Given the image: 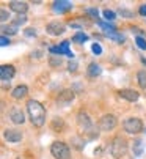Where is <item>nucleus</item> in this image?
I'll return each instance as SVG.
<instances>
[{"mask_svg": "<svg viewBox=\"0 0 146 159\" xmlns=\"http://www.w3.org/2000/svg\"><path fill=\"white\" fill-rule=\"evenodd\" d=\"M27 113H29V118L32 121L33 126L41 128L46 123V107L36 101V99H29L27 101Z\"/></svg>", "mask_w": 146, "mask_h": 159, "instance_id": "obj_1", "label": "nucleus"}, {"mask_svg": "<svg viewBox=\"0 0 146 159\" xmlns=\"http://www.w3.org/2000/svg\"><path fill=\"white\" fill-rule=\"evenodd\" d=\"M129 150V143L124 137H121V135H116V137H113L112 143H110V154L115 157V159H121L124 157L126 153Z\"/></svg>", "mask_w": 146, "mask_h": 159, "instance_id": "obj_2", "label": "nucleus"}, {"mask_svg": "<svg viewBox=\"0 0 146 159\" xmlns=\"http://www.w3.org/2000/svg\"><path fill=\"white\" fill-rule=\"evenodd\" d=\"M51 153L55 159H71V148L64 142H54L51 145Z\"/></svg>", "mask_w": 146, "mask_h": 159, "instance_id": "obj_3", "label": "nucleus"}, {"mask_svg": "<svg viewBox=\"0 0 146 159\" xmlns=\"http://www.w3.org/2000/svg\"><path fill=\"white\" fill-rule=\"evenodd\" d=\"M123 129L127 132V134H140L143 132V121L137 117H131V118H126L123 121Z\"/></svg>", "mask_w": 146, "mask_h": 159, "instance_id": "obj_4", "label": "nucleus"}, {"mask_svg": "<svg viewBox=\"0 0 146 159\" xmlns=\"http://www.w3.org/2000/svg\"><path fill=\"white\" fill-rule=\"evenodd\" d=\"M116 125H118V120H116L115 115H112V113H105V115L101 117V120H99V129L105 131V132L113 131L116 128Z\"/></svg>", "mask_w": 146, "mask_h": 159, "instance_id": "obj_5", "label": "nucleus"}, {"mask_svg": "<svg viewBox=\"0 0 146 159\" xmlns=\"http://www.w3.org/2000/svg\"><path fill=\"white\" fill-rule=\"evenodd\" d=\"M77 126H79V129L83 131V132H91V129H93V121H91V118L88 117L86 112L80 110V112L77 113Z\"/></svg>", "mask_w": 146, "mask_h": 159, "instance_id": "obj_6", "label": "nucleus"}, {"mask_svg": "<svg viewBox=\"0 0 146 159\" xmlns=\"http://www.w3.org/2000/svg\"><path fill=\"white\" fill-rule=\"evenodd\" d=\"M64 30H66V25L63 24V22H58V20H52V22H49V24L46 25V32L51 35V36L63 35Z\"/></svg>", "mask_w": 146, "mask_h": 159, "instance_id": "obj_7", "label": "nucleus"}, {"mask_svg": "<svg viewBox=\"0 0 146 159\" xmlns=\"http://www.w3.org/2000/svg\"><path fill=\"white\" fill-rule=\"evenodd\" d=\"M51 54H57V55H61V54H64V55H68L71 60L74 58V54L71 52V49H69V41H63V43H60L58 46H52L51 49Z\"/></svg>", "mask_w": 146, "mask_h": 159, "instance_id": "obj_8", "label": "nucleus"}, {"mask_svg": "<svg viewBox=\"0 0 146 159\" xmlns=\"http://www.w3.org/2000/svg\"><path fill=\"white\" fill-rule=\"evenodd\" d=\"M8 117H10V120H11L14 125H22L24 121H25V115H24L22 109L17 107V106H13V107L10 109Z\"/></svg>", "mask_w": 146, "mask_h": 159, "instance_id": "obj_9", "label": "nucleus"}, {"mask_svg": "<svg viewBox=\"0 0 146 159\" xmlns=\"http://www.w3.org/2000/svg\"><path fill=\"white\" fill-rule=\"evenodd\" d=\"M74 98H76V95H74L72 90H63V92L58 95V98H57V104L60 107H66V106H69L72 101H74Z\"/></svg>", "mask_w": 146, "mask_h": 159, "instance_id": "obj_10", "label": "nucleus"}, {"mask_svg": "<svg viewBox=\"0 0 146 159\" xmlns=\"http://www.w3.org/2000/svg\"><path fill=\"white\" fill-rule=\"evenodd\" d=\"M3 137L7 142H11V143H16V142H20L22 137H24V134L17 129H5L3 132Z\"/></svg>", "mask_w": 146, "mask_h": 159, "instance_id": "obj_11", "label": "nucleus"}, {"mask_svg": "<svg viewBox=\"0 0 146 159\" xmlns=\"http://www.w3.org/2000/svg\"><path fill=\"white\" fill-rule=\"evenodd\" d=\"M118 95L123 98V99L129 101V102H135V101L140 98V93L137 92V90H131V88H123V90H119Z\"/></svg>", "mask_w": 146, "mask_h": 159, "instance_id": "obj_12", "label": "nucleus"}, {"mask_svg": "<svg viewBox=\"0 0 146 159\" xmlns=\"http://www.w3.org/2000/svg\"><path fill=\"white\" fill-rule=\"evenodd\" d=\"M14 74H16V70H14L13 65H2V68H0V77H2V82H8L10 79L14 77Z\"/></svg>", "mask_w": 146, "mask_h": 159, "instance_id": "obj_13", "label": "nucleus"}, {"mask_svg": "<svg viewBox=\"0 0 146 159\" xmlns=\"http://www.w3.org/2000/svg\"><path fill=\"white\" fill-rule=\"evenodd\" d=\"M69 10H72V3L71 2H66V0H57V2L52 3V11L54 13L61 14V13H66Z\"/></svg>", "mask_w": 146, "mask_h": 159, "instance_id": "obj_14", "label": "nucleus"}, {"mask_svg": "<svg viewBox=\"0 0 146 159\" xmlns=\"http://www.w3.org/2000/svg\"><path fill=\"white\" fill-rule=\"evenodd\" d=\"M8 7H10L11 11L17 13V16L19 14H25L27 10H29V5L25 2H17V0H11V2L8 3Z\"/></svg>", "mask_w": 146, "mask_h": 159, "instance_id": "obj_15", "label": "nucleus"}, {"mask_svg": "<svg viewBox=\"0 0 146 159\" xmlns=\"http://www.w3.org/2000/svg\"><path fill=\"white\" fill-rule=\"evenodd\" d=\"M27 93H29L27 85H19V87H16V88L13 90L11 96H13L14 99H22V98H25V96H27Z\"/></svg>", "mask_w": 146, "mask_h": 159, "instance_id": "obj_16", "label": "nucleus"}, {"mask_svg": "<svg viewBox=\"0 0 146 159\" xmlns=\"http://www.w3.org/2000/svg\"><path fill=\"white\" fill-rule=\"evenodd\" d=\"M2 32H3V35L7 36V35H16L17 32H19V25L17 24H14V22H11V24H8V27H2Z\"/></svg>", "mask_w": 146, "mask_h": 159, "instance_id": "obj_17", "label": "nucleus"}, {"mask_svg": "<svg viewBox=\"0 0 146 159\" xmlns=\"http://www.w3.org/2000/svg\"><path fill=\"white\" fill-rule=\"evenodd\" d=\"M102 73V70H101V66L97 65V63H90V66H88V76L90 77H96V76H99Z\"/></svg>", "mask_w": 146, "mask_h": 159, "instance_id": "obj_18", "label": "nucleus"}, {"mask_svg": "<svg viewBox=\"0 0 146 159\" xmlns=\"http://www.w3.org/2000/svg\"><path fill=\"white\" fill-rule=\"evenodd\" d=\"M132 151H134L135 156H141V154H143V142H141L140 139H137V140L134 142V145H132Z\"/></svg>", "mask_w": 146, "mask_h": 159, "instance_id": "obj_19", "label": "nucleus"}, {"mask_svg": "<svg viewBox=\"0 0 146 159\" xmlns=\"http://www.w3.org/2000/svg\"><path fill=\"white\" fill-rule=\"evenodd\" d=\"M97 25H99L105 33H107V32H115V30H116L113 24H108V22H102V20H97Z\"/></svg>", "mask_w": 146, "mask_h": 159, "instance_id": "obj_20", "label": "nucleus"}, {"mask_svg": "<svg viewBox=\"0 0 146 159\" xmlns=\"http://www.w3.org/2000/svg\"><path fill=\"white\" fill-rule=\"evenodd\" d=\"M137 80H138V85H140L141 88H146V71H144V70L138 71V74H137Z\"/></svg>", "mask_w": 146, "mask_h": 159, "instance_id": "obj_21", "label": "nucleus"}, {"mask_svg": "<svg viewBox=\"0 0 146 159\" xmlns=\"http://www.w3.org/2000/svg\"><path fill=\"white\" fill-rule=\"evenodd\" d=\"M72 41H74V43H80V44H83L85 41H88V35H85L83 32H79V33H76L74 36H72Z\"/></svg>", "mask_w": 146, "mask_h": 159, "instance_id": "obj_22", "label": "nucleus"}, {"mask_svg": "<svg viewBox=\"0 0 146 159\" xmlns=\"http://www.w3.org/2000/svg\"><path fill=\"white\" fill-rule=\"evenodd\" d=\"M105 36L110 38V39H115V41H118V43H123V41H124V36L121 35V33H116V32H107Z\"/></svg>", "mask_w": 146, "mask_h": 159, "instance_id": "obj_23", "label": "nucleus"}, {"mask_svg": "<svg viewBox=\"0 0 146 159\" xmlns=\"http://www.w3.org/2000/svg\"><path fill=\"white\" fill-rule=\"evenodd\" d=\"M71 143H76V148H77V150H83V147H85V140H82L79 135L72 137V139H71Z\"/></svg>", "mask_w": 146, "mask_h": 159, "instance_id": "obj_24", "label": "nucleus"}, {"mask_svg": "<svg viewBox=\"0 0 146 159\" xmlns=\"http://www.w3.org/2000/svg\"><path fill=\"white\" fill-rule=\"evenodd\" d=\"M135 43H137V46H138L140 49L146 51V39H144L143 36H137V38H135Z\"/></svg>", "mask_w": 146, "mask_h": 159, "instance_id": "obj_25", "label": "nucleus"}, {"mask_svg": "<svg viewBox=\"0 0 146 159\" xmlns=\"http://www.w3.org/2000/svg\"><path fill=\"white\" fill-rule=\"evenodd\" d=\"M102 14H104V17L110 22V20H113L115 17H116V14H115V11H112V10H104L102 11Z\"/></svg>", "mask_w": 146, "mask_h": 159, "instance_id": "obj_26", "label": "nucleus"}, {"mask_svg": "<svg viewBox=\"0 0 146 159\" xmlns=\"http://www.w3.org/2000/svg\"><path fill=\"white\" fill-rule=\"evenodd\" d=\"M14 24H17V25H24L27 22V16L25 14H19L17 17H16V20H13Z\"/></svg>", "mask_w": 146, "mask_h": 159, "instance_id": "obj_27", "label": "nucleus"}, {"mask_svg": "<svg viewBox=\"0 0 146 159\" xmlns=\"http://www.w3.org/2000/svg\"><path fill=\"white\" fill-rule=\"evenodd\" d=\"M49 61H51V65H52V66H60L63 60H61V57H55V55H54V57L49 58Z\"/></svg>", "mask_w": 146, "mask_h": 159, "instance_id": "obj_28", "label": "nucleus"}, {"mask_svg": "<svg viewBox=\"0 0 146 159\" xmlns=\"http://www.w3.org/2000/svg\"><path fill=\"white\" fill-rule=\"evenodd\" d=\"M91 51L96 54V55H101L102 54V48H101V44H97V43H94L93 46H91Z\"/></svg>", "mask_w": 146, "mask_h": 159, "instance_id": "obj_29", "label": "nucleus"}, {"mask_svg": "<svg viewBox=\"0 0 146 159\" xmlns=\"http://www.w3.org/2000/svg\"><path fill=\"white\" fill-rule=\"evenodd\" d=\"M10 19V13L7 11V10H2V11H0V20H2V22H7Z\"/></svg>", "mask_w": 146, "mask_h": 159, "instance_id": "obj_30", "label": "nucleus"}, {"mask_svg": "<svg viewBox=\"0 0 146 159\" xmlns=\"http://www.w3.org/2000/svg\"><path fill=\"white\" fill-rule=\"evenodd\" d=\"M68 70H69V73H74V71H77V61H69V65H68Z\"/></svg>", "mask_w": 146, "mask_h": 159, "instance_id": "obj_31", "label": "nucleus"}, {"mask_svg": "<svg viewBox=\"0 0 146 159\" xmlns=\"http://www.w3.org/2000/svg\"><path fill=\"white\" fill-rule=\"evenodd\" d=\"M119 14L124 16V17H134V13L132 11H127V10H119Z\"/></svg>", "mask_w": 146, "mask_h": 159, "instance_id": "obj_32", "label": "nucleus"}, {"mask_svg": "<svg viewBox=\"0 0 146 159\" xmlns=\"http://www.w3.org/2000/svg\"><path fill=\"white\" fill-rule=\"evenodd\" d=\"M0 44H2V46H8V44H10V38L2 35V38H0Z\"/></svg>", "mask_w": 146, "mask_h": 159, "instance_id": "obj_33", "label": "nucleus"}, {"mask_svg": "<svg viewBox=\"0 0 146 159\" xmlns=\"http://www.w3.org/2000/svg\"><path fill=\"white\" fill-rule=\"evenodd\" d=\"M86 13H88V14H91L94 19H97V14H99V11L94 10V8H88V10H86Z\"/></svg>", "mask_w": 146, "mask_h": 159, "instance_id": "obj_34", "label": "nucleus"}, {"mask_svg": "<svg viewBox=\"0 0 146 159\" xmlns=\"http://www.w3.org/2000/svg\"><path fill=\"white\" fill-rule=\"evenodd\" d=\"M25 35L27 36H36V30L35 29H27L25 30Z\"/></svg>", "mask_w": 146, "mask_h": 159, "instance_id": "obj_35", "label": "nucleus"}, {"mask_svg": "<svg viewBox=\"0 0 146 159\" xmlns=\"http://www.w3.org/2000/svg\"><path fill=\"white\" fill-rule=\"evenodd\" d=\"M138 13H140L141 16H146V3H143V5L140 7V10H138Z\"/></svg>", "mask_w": 146, "mask_h": 159, "instance_id": "obj_36", "label": "nucleus"}]
</instances>
